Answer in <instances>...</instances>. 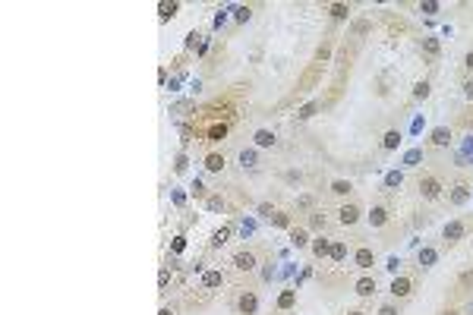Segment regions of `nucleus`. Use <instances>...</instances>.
<instances>
[{
	"instance_id": "obj_1",
	"label": "nucleus",
	"mask_w": 473,
	"mask_h": 315,
	"mask_svg": "<svg viewBox=\"0 0 473 315\" xmlns=\"http://www.w3.org/2000/svg\"><path fill=\"white\" fill-rule=\"evenodd\" d=\"M234 113H237V107L234 101H211V104H205L202 111H199V117H205V120H211V123H230L234 120Z\"/></svg>"
},
{
	"instance_id": "obj_2",
	"label": "nucleus",
	"mask_w": 473,
	"mask_h": 315,
	"mask_svg": "<svg viewBox=\"0 0 473 315\" xmlns=\"http://www.w3.org/2000/svg\"><path fill=\"white\" fill-rule=\"evenodd\" d=\"M319 76H322V63H312L309 70H306L303 76H300V82H297V92H309L312 85L319 82Z\"/></svg>"
},
{
	"instance_id": "obj_3",
	"label": "nucleus",
	"mask_w": 473,
	"mask_h": 315,
	"mask_svg": "<svg viewBox=\"0 0 473 315\" xmlns=\"http://www.w3.org/2000/svg\"><path fill=\"white\" fill-rule=\"evenodd\" d=\"M419 192H423L426 199H438V192H442V183H438L435 177H429V173H426V177H419Z\"/></svg>"
},
{
	"instance_id": "obj_4",
	"label": "nucleus",
	"mask_w": 473,
	"mask_h": 315,
	"mask_svg": "<svg viewBox=\"0 0 473 315\" xmlns=\"http://www.w3.org/2000/svg\"><path fill=\"white\" fill-rule=\"evenodd\" d=\"M464 230H467V227H464V221H448V224H445V230H442L445 243H457V240L464 237Z\"/></svg>"
},
{
	"instance_id": "obj_5",
	"label": "nucleus",
	"mask_w": 473,
	"mask_h": 315,
	"mask_svg": "<svg viewBox=\"0 0 473 315\" xmlns=\"http://www.w3.org/2000/svg\"><path fill=\"white\" fill-rule=\"evenodd\" d=\"M234 268H237V271H252V268H256V252L240 249L234 256Z\"/></svg>"
},
{
	"instance_id": "obj_6",
	"label": "nucleus",
	"mask_w": 473,
	"mask_h": 315,
	"mask_svg": "<svg viewBox=\"0 0 473 315\" xmlns=\"http://www.w3.org/2000/svg\"><path fill=\"white\" fill-rule=\"evenodd\" d=\"M227 132H230V123H208L205 142H221V139H227Z\"/></svg>"
},
{
	"instance_id": "obj_7",
	"label": "nucleus",
	"mask_w": 473,
	"mask_h": 315,
	"mask_svg": "<svg viewBox=\"0 0 473 315\" xmlns=\"http://www.w3.org/2000/svg\"><path fill=\"white\" fill-rule=\"evenodd\" d=\"M237 309L240 315H252L259 309V299H256V293H240V299H237Z\"/></svg>"
},
{
	"instance_id": "obj_8",
	"label": "nucleus",
	"mask_w": 473,
	"mask_h": 315,
	"mask_svg": "<svg viewBox=\"0 0 473 315\" xmlns=\"http://www.w3.org/2000/svg\"><path fill=\"white\" fill-rule=\"evenodd\" d=\"M338 221H341V224H344V227H350V224H357V221H359V208H357V205H344V208H341V211H338Z\"/></svg>"
},
{
	"instance_id": "obj_9",
	"label": "nucleus",
	"mask_w": 473,
	"mask_h": 315,
	"mask_svg": "<svg viewBox=\"0 0 473 315\" xmlns=\"http://www.w3.org/2000/svg\"><path fill=\"white\" fill-rule=\"evenodd\" d=\"M410 278H395L391 280V293H395V296H410Z\"/></svg>"
},
{
	"instance_id": "obj_10",
	"label": "nucleus",
	"mask_w": 473,
	"mask_h": 315,
	"mask_svg": "<svg viewBox=\"0 0 473 315\" xmlns=\"http://www.w3.org/2000/svg\"><path fill=\"white\" fill-rule=\"evenodd\" d=\"M252 139H256L259 148H271V145H275V132H271V130H259Z\"/></svg>"
},
{
	"instance_id": "obj_11",
	"label": "nucleus",
	"mask_w": 473,
	"mask_h": 315,
	"mask_svg": "<svg viewBox=\"0 0 473 315\" xmlns=\"http://www.w3.org/2000/svg\"><path fill=\"white\" fill-rule=\"evenodd\" d=\"M202 284H205V290H215V287L224 284V274H221V271H205Z\"/></svg>"
},
{
	"instance_id": "obj_12",
	"label": "nucleus",
	"mask_w": 473,
	"mask_h": 315,
	"mask_svg": "<svg viewBox=\"0 0 473 315\" xmlns=\"http://www.w3.org/2000/svg\"><path fill=\"white\" fill-rule=\"evenodd\" d=\"M230 233H234V227H218V230L211 233V246H224L230 240Z\"/></svg>"
},
{
	"instance_id": "obj_13",
	"label": "nucleus",
	"mask_w": 473,
	"mask_h": 315,
	"mask_svg": "<svg viewBox=\"0 0 473 315\" xmlns=\"http://www.w3.org/2000/svg\"><path fill=\"white\" fill-rule=\"evenodd\" d=\"M357 293H359V296H372V293H376V280H372V278H359L357 280Z\"/></svg>"
},
{
	"instance_id": "obj_14",
	"label": "nucleus",
	"mask_w": 473,
	"mask_h": 315,
	"mask_svg": "<svg viewBox=\"0 0 473 315\" xmlns=\"http://www.w3.org/2000/svg\"><path fill=\"white\" fill-rule=\"evenodd\" d=\"M328 252H331V243H328V240H325V237H319L316 243H312V256H316V259L328 256Z\"/></svg>"
},
{
	"instance_id": "obj_15",
	"label": "nucleus",
	"mask_w": 473,
	"mask_h": 315,
	"mask_svg": "<svg viewBox=\"0 0 473 315\" xmlns=\"http://www.w3.org/2000/svg\"><path fill=\"white\" fill-rule=\"evenodd\" d=\"M448 142H451V130H445V126L432 130V145H448Z\"/></svg>"
},
{
	"instance_id": "obj_16",
	"label": "nucleus",
	"mask_w": 473,
	"mask_h": 315,
	"mask_svg": "<svg viewBox=\"0 0 473 315\" xmlns=\"http://www.w3.org/2000/svg\"><path fill=\"white\" fill-rule=\"evenodd\" d=\"M372 259H376V256H372V249H366V246H363V249H357V268H372Z\"/></svg>"
},
{
	"instance_id": "obj_17",
	"label": "nucleus",
	"mask_w": 473,
	"mask_h": 315,
	"mask_svg": "<svg viewBox=\"0 0 473 315\" xmlns=\"http://www.w3.org/2000/svg\"><path fill=\"white\" fill-rule=\"evenodd\" d=\"M205 167H208L211 173H218V170L224 167V155H218V151H211V155L205 158Z\"/></svg>"
},
{
	"instance_id": "obj_18",
	"label": "nucleus",
	"mask_w": 473,
	"mask_h": 315,
	"mask_svg": "<svg viewBox=\"0 0 473 315\" xmlns=\"http://www.w3.org/2000/svg\"><path fill=\"white\" fill-rule=\"evenodd\" d=\"M319 107H322V101H309V104H303V107L297 111V120H309L312 113L319 111Z\"/></svg>"
},
{
	"instance_id": "obj_19",
	"label": "nucleus",
	"mask_w": 473,
	"mask_h": 315,
	"mask_svg": "<svg viewBox=\"0 0 473 315\" xmlns=\"http://www.w3.org/2000/svg\"><path fill=\"white\" fill-rule=\"evenodd\" d=\"M294 303H297V290H284L281 296H278V309H290Z\"/></svg>"
},
{
	"instance_id": "obj_20",
	"label": "nucleus",
	"mask_w": 473,
	"mask_h": 315,
	"mask_svg": "<svg viewBox=\"0 0 473 315\" xmlns=\"http://www.w3.org/2000/svg\"><path fill=\"white\" fill-rule=\"evenodd\" d=\"M385 221H388V211H385V208H372L369 211V224L372 227H382Z\"/></svg>"
},
{
	"instance_id": "obj_21",
	"label": "nucleus",
	"mask_w": 473,
	"mask_h": 315,
	"mask_svg": "<svg viewBox=\"0 0 473 315\" xmlns=\"http://www.w3.org/2000/svg\"><path fill=\"white\" fill-rule=\"evenodd\" d=\"M397 142H401V132H397V130H388V132H385V139H382L385 148H397Z\"/></svg>"
},
{
	"instance_id": "obj_22",
	"label": "nucleus",
	"mask_w": 473,
	"mask_h": 315,
	"mask_svg": "<svg viewBox=\"0 0 473 315\" xmlns=\"http://www.w3.org/2000/svg\"><path fill=\"white\" fill-rule=\"evenodd\" d=\"M331 259H335V262H344V259H347V246L344 243H331V252H328Z\"/></svg>"
},
{
	"instance_id": "obj_23",
	"label": "nucleus",
	"mask_w": 473,
	"mask_h": 315,
	"mask_svg": "<svg viewBox=\"0 0 473 315\" xmlns=\"http://www.w3.org/2000/svg\"><path fill=\"white\" fill-rule=\"evenodd\" d=\"M350 189H354V186H350L347 180H335V183H331V192H335V196H347Z\"/></svg>"
},
{
	"instance_id": "obj_24",
	"label": "nucleus",
	"mask_w": 473,
	"mask_h": 315,
	"mask_svg": "<svg viewBox=\"0 0 473 315\" xmlns=\"http://www.w3.org/2000/svg\"><path fill=\"white\" fill-rule=\"evenodd\" d=\"M331 16H335V19H347L350 16V6L347 3H331Z\"/></svg>"
},
{
	"instance_id": "obj_25",
	"label": "nucleus",
	"mask_w": 473,
	"mask_h": 315,
	"mask_svg": "<svg viewBox=\"0 0 473 315\" xmlns=\"http://www.w3.org/2000/svg\"><path fill=\"white\" fill-rule=\"evenodd\" d=\"M290 243H294V246H306V243H309V233H306V230H290Z\"/></svg>"
},
{
	"instance_id": "obj_26",
	"label": "nucleus",
	"mask_w": 473,
	"mask_h": 315,
	"mask_svg": "<svg viewBox=\"0 0 473 315\" xmlns=\"http://www.w3.org/2000/svg\"><path fill=\"white\" fill-rule=\"evenodd\" d=\"M177 10H180V3H161V6H158V13H161V19H170V16H177Z\"/></svg>"
},
{
	"instance_id": "obj_27",
	"label": "nucleus",
	"mask_w": 473,
	"mask_h": 315,
	"mask_svg": "<svg viewBox=\"0 0 473 315\" xmlns=\"http://www.w3.org/2000/svg\"><path fill=\"white\" fill-rule=\"evenodd\" d=\"M451 202H454V205H464V202H467V186H454V192H451Z\"/></svg>"
},
{
	"instance_id": "obj_28",
	"label": "nucleus",
	"mask_w": 473,
	"mask_h": 315,
	"mask_svg": "<svg viewBox=\"0 0 473 315\" xmlns=\"http://www.w3.org/2000/svg\"><path fill=\"white\" fill-rule=\"evenodd\" d=\"M435 249H423V252H419V265H423V268H429L432 262H435Z\"/></svg>"
},
{
	"instance_id": "obj_29",
	"label": "nucleus",
	"mask_w": 473,
	"mask_h": 315,
	"mask_svg": "<svg viewBox=\"0 0 473 315\" xmlns=\"http://www.w3.org/2000/svg\"><path fill=\"white\" fill-rule=\"evenodd\" d=\"M271 224H275V227H290V218H287V214H284V211H275V214H271Z\"/></svg>"
},
{
	"instance_id": "obj_30",
	"label": "nucleus",
	"mask_w": 473,
	"mask_h": 315,
	"mask_svg": "<svg viewBox=\"0 0 473 315\" xmlns=\"http://www.w3.org/2000/svg\"><path fill=\"white\" fill-rule=\"evenodd\" d=\"M414 98H416V101L429 98V82H416V85H414Z\"/></svg>"
},
{
	"instance_id": "obj_31",
	"label": "nucleus",
	"mask_w": 473,
	"mask_h": 315,
	"mask_svg": "<svg viewBox=\"0 0 473 315\" xmlns=\"http://www.w3.org/2000/svg\"><path fill=\"white\" fill-rule=\"evenodd\" d=\"M240 164H243V167H256V151H240Z\"/></svg>"
},
{
	"instance_id": "obj_32",
	"label": "nucleus",
	"mask_w": 473,
	"mask_h": 315,
	"mask_svg": "<svg viewBox=\"0 0 473 315\" xmlns=\"http://www.w3.org/2000/svg\"><path fill=\"white\" fill-rule=\"evenodd\" d=\"M423 51L432 54V57H438V41L435 38H423Z\"/></svg>"
},
{
	"instance_id": "obj_33",
	"label": "nucleus",
	"mask_w": 473,
	"mask_h": 315,
	"mask_svg": "<svg viewBox=\"0 0 473 315\" xmlns=\"http://www.w3.org/2000/svg\"><path fill=\"white\" fill-rule=\"evenodd\" d=\"M205 205H208V211H221L224 208V199L221 196H208V202H205Z\"/></svg>"
},
{
	"instance_id": "obj_34",
	"label": "nucleus",
	"mask_w": 473,
	"mask_h": 315,
	"mask_svg": "<svg viewBox=\"0 0 473 315\" xmlns=\"http://www.w3.org/2000/svg\"><path fill=\"white\" fill-rule=\"evenodd\" d=\"M457 287H461V290H470V287H473V271H464L461 280H457Z\"/></svg>"
},
{
	"instance_id": "obj_35",
	"label": "nucleus",
	"mask_w": 473,
	"mask_h": 315,
	"mask_svg": "<svg viewBox=\"0 0 473 315\" xmlns=\"http://www.w3.org/2000/svg\"><path fill=\"white\" fill-rule=\"evenodd\" d=\"M309 227L322 230V227H325V214H312V218H309Z\"/></svg>"
},
{
	"instance_id": "obj_36",
	"label": "nucleus",
	"mask_w": 473,
	"mask_h": 315,
	"mask_svg": "<svg viewBox=\"0 0 473 315\" xmlns=\"http://www.w3.org/2000/svg\"><path fill=\"white\" fill-rule=\"evenodd\" d=\"M168 280H170V271L164 268V271L158 274V290H164V287H168Z\"/></svg>"
},
{
	"instance_id": "obj_37",
	"label": "nucleus",
	"mask_w": 473,
	"mask_h": 315,
	"mask_svg": "<svg viewBox=\"0 0 473 315\" xmlns=\"http://www.w3.org/2000/svg\"><path fill=\"white\" fill-rule=\"evenodd\" d=\"M249 16H252V10H249V6H240V10H237V22H246Z\"/></svg>"
},
{
	"instance_id": "obj_38",
	"label": "nucleus",
	"mask_w": 473,
	"mask_h": 315,
	"mask_svg": "<svg viewBox=\"0 0 473 315\" xmlns=\"http://www.w3.org/2000/svg\"><path fill=\"white\" fill-rule=\"evenodd\" d=\"M419 10L423 13H438V3L435 0H426V3H419Z\"/></svg>"
},
{
	"instance_id": "obj_39",
	"label": "nucleus",
	"mask_w": 473,
	"mask_h": 315,
	"mask_svg": "<svg viewBox=\"0 0 473 315\" xmlns=\"http://www.w3.org/2000/svg\"><path fill=\"white\" fill-rule=\"evenodd\" d=\"M328 54H331V48H328V44H322V48L316 51V60H328Z\"/></svg>"
},
{
	"instance_id": "obj_40",
	"label": "nucleus",
	"mask_w": 473,
	"mask_h": 315,
	"mask_svg": "<svg viewBox=\"0 0 473 315\" xmlns=\"http://www.w3.org/2000/svg\"><path fill=\"white\" fill-rule=\"evenodd\" d=\"M259 214H265V218H271V214H275V208H271L268 202H262V205H259Z\"/></svg>"
},
{
	"instance_id": "obj_41",
	"label": "nucleus",
	"mask_w": 473,
	"mask_h": 315,
	"mask_svg": "<svg viewBox=\"0 0 473 315\" xmlns=\"http://www.w3.org/2000/svg\"><path fill=\"white\" fill-rule=\"evenodd\" d=\"M388 186H401V173H388Z\"/></svg>"
},
{
	"instance_id": "obj_42",
	"label": "nucleus",
	"mask_w": 473,
	"mask_h": 315,
	"mask_svg": "<svg viewBox=\"0 0 473 315\" xmlns=\"http://www.w3.org/2000/svg\"><path fill=\"white\" fill-rule=\"evenodd\" d=\"M378 315H397V309H395V306H382V309H378Z\"/></svg>"
},
{
	"instance_id": "obj_43",
	"label": "nucleus",
	"mask_w": 473,
	"mask_h": 315,
	"mask_svg": "<svg viewBox=\"0 0 473 315\" xmlns=\"http://www.w3.org/2000/svg\"><path fill=\"white\" fill-rule=\"evenodd\" d=\"M464 95H467L470 101H473V79H470V82H464Z\"/></svg>"
},
{
	"instance_id": "obj_44",
	"label": "nucleus",
	"mask_w": 473,
	"mask_h": 315,
	"mask_svg": "<svg viewBox=\"0 0 473 315\" xmlns=\"http://www.w3.org/2000/svg\"><path fill=\"white\" fill-rule=\"evenodd\" d=\"M464 63H467V70H473V51L467 54V60H464Z\"/></svg>"
},
{
	"instance_id": "obj_45",
	"label": "nucleus",
	"mask_w": 473,
	"mask_h": 315,
	"mask_svg": "<svg viewBox=\"0 0 473 315\" xmlns=\"http://www.w3.org/2000/svg\"><path fill=\"white\" fill-rule=\"evenodd\" d=\"M158 315H174V312H170V309H168V306H164V309H161V312H158Z\"/></svg>"
},
{
	"instance_id": "obj_46",
	"label": "nucleus",
	"mask_w": 473,
	"mask_h": 315,
	"mask_svg": "<svg viewBox=\"0 0 473 315\" xmlns=\"http://www.w3.org/2000/svg\"><path fill=\"white\" fill-rule=\"evenodd\" d=\"M445 315H461V312H454V309H451V312H445Z\"/></svg>"
},
{
	"instance_id": "obj_47",
	"label": "nucleus",
	"mask_w": 473,
	"mask_h": 315,
	"mask_svg": "<svg viewBox=\"0 0 473 315\" xmlns=\"http://www.w3.org/2000/svg\"><path fill=\"white\" fill-rule=\"evenodd\" d=\"M350 315H366V312H350Z\"/></svg>"
}]
</instances>
